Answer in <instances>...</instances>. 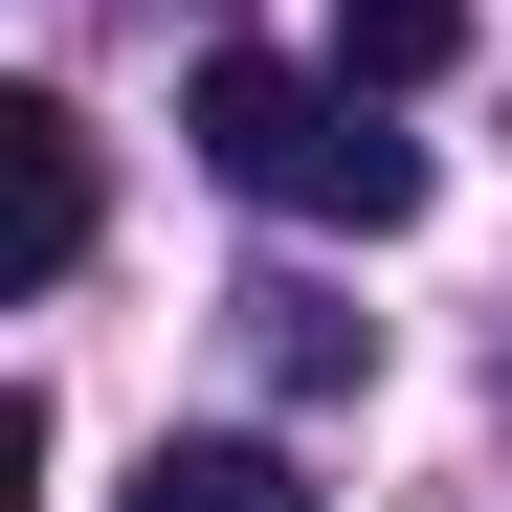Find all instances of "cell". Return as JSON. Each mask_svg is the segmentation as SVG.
Segmentation results:
<instances>
[{
    "label": "cell",
    "instance_id": "obj_1",
    "mask_svg": "<svg viewBox=\"0 0 512 512\" xmlns=\"http://www.w3.org/2000/svg\"><path fill=\"white\" fill-rule=\"evenodd\" d=\"M179 134L223 156L245 201H290V223H423V134H379V90H357V67H268V45H201Z\"/></svg>",
    "mask_w": 512,
    "mask_h": 512
},
{
    "label": "cell",
    "instance_id": "obj_2",
    "mask_svg": "<svg viewBox=\"0 0 512 512\" xmlns=\"http://www.w3.org/2000/svg\"><path fill=\"white\" fill-rule=\"evenodd\" d=\"M90 268V112L0 90V290H67Z\"/></svg>",
    "mask_w": 512,
    "mask_h": 512
},
{
    "label": "cell",
    "instance_id": "obj_3",
    "mask_svg": "<svg viewBox=\"0 0 512 512\" xmlns=\"http://www.w3.org/2000/svg\"><path fill=\"white\" fill-rule=\"evenodd\" d=\"M134 512H312V468H290V446H156Z\"/></svg>",
    "mask_w": 512,
    "mask_h": 512
},
{
    "label": "cell",
    "instance_id": "obj_4",
    "mask_svg": "<svg viewBox=\"0 0 512 512\" xmlns=\"http://www.w3.org/2000/svg\"><path fill=\"white\" fill-rule=\"evenodd\" d=\"M446 45H468V0H334V67H357V90H423Z\"/></svg>",
    "mask_w": 512,
    "mask_h": 512
}]
</instances>
